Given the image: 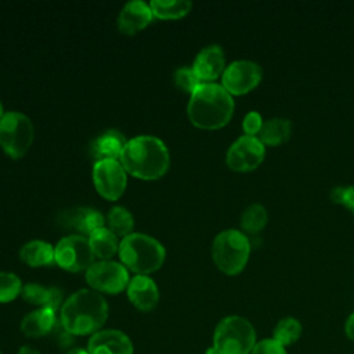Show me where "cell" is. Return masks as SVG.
Masks as SVG:
<instances>
[{
	"label": "cell",
	"instance_id": "6da1fadb",
	"mask_svg": "<svg viewBox=\"0 0 354 354\" xmlns=\"http://www.w3.org/2000/svg\"><path fill=\"white\" fill-rule=\"evenodd\" d=\"M108 318V303L93 289L72 293L59 310V324L71 336H87L102 329Z\"/></svg>",
	"mask_w": 354,
	"mask_h": 354
},
{
	"label": "cell",
	"instance_id": "836d02e7",
	"mask_svg": "<svg viewBox=\"0 0 354 354\" xmlns=\"http://www.w3.org/2000/svg\"><path fill=\"white\" fill-rule=\"evenodd\" d=\"M18 354H41V353H40V351H37L36 348H33L32 346L25 344V346H22V347L19 348Z\"/></svg>",
	"mask_w": 354,
	"mask_h": 354
},
{
	"label": "cell",
	"instance_id": "ac0fdd59",
	"mask_svg": "<svg viewBox=\"0 0 354 354\" xmlns=\"http://www.w3.org/2000/svg\"><path fill=\"white\" fill-rule=\"evenodd\" d=\"M57 324V311L46 307L28 313L21 321V330L28 337H43L48 335Z\"/></svg>",
	"mask_w": 354,
	"mask_h": 354
},
{
	"label": "cell",
	"instance_id": "ffe728a7",
	"mask_svg": "<svg viewBox=\"0 0 354 354\" xmlns=\"http://www.w3.org/2000/svg\"><path fill=\"white\" fill-rule=\"evenodd\" d=\"M126 138L122 133L116 130H109L102 133L100 137H97L91 144V155L94 159L104 160V159H115L120 158L122 151L126 145Z\"/></svg>",
	"mask_w": 354,
	"mask_h": 354
},
{
	"label": "cell",
	"instance_id": "44dd1931",
	"mask_svg": "<svg viewBox=\"0 0 354 354\" xmlns=\"http://www.w3.org/2000/svg\"><path fill=\"white\" fill-rule=\"evenodd\" d=\"M293 126L289 119L271 118L264 120L257 137L266 147H279L290 138Z\"/></svg>",
	"mask_w": 354,
	"mask_h": 354
},
{
	"label": "cell",
	"instance_id": "2e32d148",
	"mask_svg": "<svg viewBox=\"0 0 354 354\" xmlns=\"http://www.w3.org/2000/svg\"><path fill=\"white\" fill-rule=\"evenodd\" d=\"M58 221L66 228H72L87 235L104 227V216L91 207L68 209L59 214Z\"/></svg>",
	"mask_w": 354,
	"mask_h": 354
},
{
	"label": "cell",
	"instance_id": "52a82bcc",
	"mask_svg": "<svg viewBox=\"0 0 354 354\" xmlns=\"http://www.w3.org/2000/svg\"><path fill=\"white\" fill-rule=\"evenodd\" d=\"M33 141L30 119L17 111H10L0 119V145L6 153L18 159L24 156Z\"/></svg>",
	"mask_w": 354,
	"mask_h": 354
},
{
	"label": "cell",
	"instance_id": "d6986e66",
	"mask_svg": "<svg viewBox=\"0 0 354 354\" xmlns=\"http://www.w3.org/2000/svg\"><path fill=\"white\" fill-rule=\"evenodd\" d=\"M25 301L57 311L62 307V292L54 286H43L39 283H26L21 292Z\"/></svg>",
	"mask_w": 354,
	"mask_h": 354
},
{
	"label": "cell",
	"instance_id": "e575fe53",
	"mask_svg": "<svg viewBox=\"0 0 354 354\" xmlns=\"http://www.w3.org/2000/svg\"><path fill=\"white\" fill-rule=\"evenodd\" d=\"M66 354H88L87 348H82V347H75V348H71Z\"/></svg>",
	"mask_w": 354,
	"mask_h": 354
},
{
	"label": "cell",
	"instance_id": "1f68e13d",
	"mask_svg": "<svg viewBox=\"0 0 354 354\" xmlns=\"http://www.w3.org/2000/svg\"><path fill=\"white\" fill-rule=\"evenodd\" d=\"M250 354H288L286 348L275 342L272 337L257 342Z\"/></svg>",
	"mask_w": 354,
	"mask_h": 354
},
{
	"label": "cell",
	"instance_id": "9c48e42d",
	"mask_svg": "<svg viewBox=\"0 0 354 354\" xmlns=\"http://www.w3.org/2000/svg\"><path fill=\"white\" fill-rule=\"evenodd\" d=\"M55 263L66 271L79 272L88 270L94 263V253L90 246L88 238L84 235H68L62 238L55 249Z\"/></svg>",
	"mask_w": 354,
	"mask_h": 354
},
{
	"label": "cell",
	"instance_id": "d590c367",
	"mask_svg": "<svg viewBox=\"0 0 354 354\" xmlns=\"http://www.w3.org/2000/svg\"><path fill=\"white\" fill-rule=\"evenodd\" d=\"M3 115H4V112H3V105H1V102H0V119L3 118Z\"/></svg>",
	"mask_w": 354,
	"mask_h": 354
},
{
	"label": "cell",
	"instance_id": "5b68a950",
	"mask_svg": "<svg viewBox=\"0 0 354 354\" xmlns=\"http://www.w3.org/2000/svg\"><path fill=\"white\" fill-rule=\"evenodd\" d=\"M256 343L252 322L241 315H228L216 325L212 347L217 354H250Z\"/></svg>",
	"mask_w": 354,
	"mask_h": 354
},
{
	"label": "cell",
	"instance_id": "5bb4252c",
	"mask_svg": "<svg viewBox=\"0 0 354 354\" xmlns=\"http://www.w3.org/2000/svg\"><path fill=\"white\" fill-rule=\"evenodd\" d=\"M192 69L202 83H214L218 76H223L225 69L223 48L217 44L202 48L194 61Z\"/></svg>",
	"mask_w": 354,
	"mask_h": 354
},
{
	"label": "cell",
	"instance_id": "8992f818",
	"mask_svg": "<svg viewBox=\"0 0 354 354\" xmlns=\"http://www.w3.org/2000/svg\"><path fill=\"white\" fill-rule=\"evenodd\" d=\"M250 256V241L239 230L218 232L212 245V257L217 268L227 275L243 271Z\"/></svg>",
	"mask_w": 354,
	"mask_h": 354
},
{
	"label": "cell",
	"instance_id": "8d00e7d4",
	"mask_svg": "<svg viewBox=\"0 0 354 354\" xmlns=\"http://www.w3.org/2000/svg\"><path fill=\"white\" fill-rule=\"evenodd\" d=\"M0 354H3V351H1V350H0Z\"/></svg>",
	"mask_w": 354,
	"mask_h": 354
},
{
	"label": "cell",
	"instance_id": "ba28073f",
	"mask_svg": "<svg viewBox=\"0 0 354 354\" xmlns=\"http://www.w3.org/2000/svg\"><path fill=\"white\" fill-rule=\"evenodd\" d=\"M86 281L90 288L101 293H120L130 282L127 268L118 261H94L86 271Z\"/></svg>",
	"mask_w": 354,
	"mask_h": 354
},
{
	"label": "cell",
	"instance_id": "f546056e",
	"mask_svg": "<svg viewBox=\"0 0 354 354\" xmlns=\"http://www.w3.org/2000/svg\"><path fill=\"white\" fill-rule=\"evenodd\" d=\"M330 199L335 203L346 206L351 213H354V185L336 187L330 194Z\"/></svg>",
	"mask_w": 354,
	"mask_h": 354
},
{
	"label": "cell",
	"instance_id": "7402d4cb",
	"mask_svg": "<svg viewBox=\"0 0 354 354\" xmlns=\"http://www.w3.org/2000/svg\"><path fill=\"white\" fill-rule=\"evenodd\" d=\"M19 257L30 267L48 266L55 261V253L53 246L39 239L25 243L19 250Z\"/></svg>",
	"mask_w": 354,
	"mask_h": 354
},
{
	"label": "cell",
	"instance_id": "277c9868",
	"mask_svg": "<svg viewBox=\"0 0 354 354\" xmlns=\"http://www.w3.org/2000/svg\"><path fill=\"white\" fill-rule=\"evenodd\" d=\"M165 254V248L159 241L140 232L124 236L119 245V256L124 267L137 275H145L160 268Z\"/></svg>",
	"mask_w": 354,
	"mask_h": 354
},
{
	"label": "cell",
	"instance_id": "d6a6232c",
	"mask_svg": "<svg viewBox=\"0 0 354 354\" xmlns=\"http://www.w3.org/2000/svg\"><path fill=\"white\" fill-rule=\"evenodd\" d=\"M344 332L347 335V337L350 340L354 342V313H351L348 315V318L346 319V325H344Z\"/></svg>",
	"mask_w": 354,
	"mask_h": 354
},
{
	"label": "cell",
	"instance_id": "7a4b0ae2",
	"mask_svg": "<svg viewBox=\"0 0 354 354\" xmlns=\"http://www.w3.org/2000/svg\"><path fill=\"white\" fill-rule=\"evenodd\" d=\"M232 95L218 83H202L187 106L188 118L199 129L216 130L225 126L234 113Z\"/></svg>",
	"mask_w": 354,
	"mask_h": 354
},
{
	"label": "cell",
	"instance_id": "7c38bea8",
	"mask_svg": "<svg viewBox=\"0 0 354 354\" xmlns=\"http://www.w3.org/2000/svg\"><path fill=\"white\" fill-rule=\"evenodd\" d=\"M93 181L97 191L105 199L115 201L124 192L127 184L126 170L119 160H98L93 167Z\"/></svg>",
	"mask_w": 354,
	"mask_h": 354
},
{
	"label": "cell",
	"instance_id": "9a60e30c",
	"mask_svg": "<svg viewBox=\"0 0 354 354\" xmlns=\"http://www.w3.org/2000/svg\"><path fill=\"white\" fill-rule=\"evenodd\" d=\"M127 297L140 311H151L159 303V290L149 277L136 275L127 285Z\"/></svg>",
	"mask_w": 354,
	"mask_h": 354
},
{
	"label": "cell",
	"instance_id": "4316f807",
	"mask_svg": "<svg viewBox=\"0 0 354 354\" xmlns=\"http://www.w3.org/2000/svg\"><path fill=\"white\" fill-rule=\"evenodd\" d=\"M108 230L116 236H127L131 234L134 227V218L131 213L123 206H115L109 210L106 216Z\"/></svg>",
	"mask_w": 354,
	"mask_h": 354
},
{
	"label": "cell",
	"instance_id": "8fae6325",
	"mask_svg": "<svg viewBox=\"0 0 354 354\" xmlns=\"http://www.w3.org/2000/svg\"><path fill=\"white\" fill-rule=\"evenodd\" d=\"M266 158V145L259 137L241 136L228 148L225 162L234 171H252L257 169Z\"/></svg>",
	"mask_w": 354,
	"mask_h": 354
},
{
	"label": "cell",
	"instance_id": "4fadbf2b",
	"mask_svg": "<svg viewBox=\"0 0 354 354\" xmlns=\"http://www.w3.org/2000/svg\"><path fill=\"white\" fill-rule=\"evenodd\" d=\"M88 354H133L131 339L119 329H100L87 342Z\"/></svg>",
	"mask_w": 354,
	"mask_h": 354
},
{
	"label": "cell",
	"instance_id": "f1b7e54d",
	"mask_svg": "<svg viewBox=\"0 0 354 354\" xmlns=\"http://www.w3.org/2000/svg\"><path fill=\"white\" fill-rule=\"evenodd\" d=\"M174 83L180 90L189 94H192L202 84V82L199 80L192 68L177 69L174 73Z\"/></svg>",
	"mask_w": 354,
	"mask_h": 354
},
{
	"label": "cell",
	"instance_id": "d4e9b609",
	"mask_svg": "<svg viewBox=\"0 0 354 354\" xmlns=\"http://www.w3.org/2000/svg\"><path fill=\"white\" fill-rule=\"evenodd\" d=\"M268 223V212L261 203L249 205L241 216V228L248 234H259Z\"/></svg>",
	"mask_w": 354,
	"mask_h": 354
},
{
	"label": "cell",
	"instance_id": "83f0119b",
	"mask_svg": "<svg viewBox=\"0 0 354 354\" xmlns=\"http://www.w3.org/2000/svg\"><path fill=\"white\" fill-rule=\"evenodd\" d=\"M22 282L14 272H0V303L12 301L22 292Z\"/></svg>",
	"mask_w": 354,
	"mask_h": 354
},
{
	"label": "cell",
	"instance_id": "4dcf8cb0",
	"mask_svg": "<svg viewBox=\"0 0 354 354\" xmlns=\"http://www.w3.org/2000/svg\"><path fill=\"white\" fill-rule=\"evenodd\" d=\"M263 123H264L263 116L257 111L248 112L242 120V129H243L245 136L257 137L263 127Z\"/></svg>",
	"mask_w": 354,
	"mask_h": 354
},
{
	"label": "cell",
	"instance_id": "484cf974",
	"mask_svg": "<svg viewBox=\"0 0 354 354\" xmlns=\"http://www.w3.org/2000/svg\"><path fill=\"white\" fill-rule=\"evenodd\" d=\"M149 6L152 10V14L156 15L158 18L176 19L188 14V11L192 7V3L188 0H169V1L153 0L151 1Z\"/></svg>",
	"mask_w": 354,
	"mask_h": 354
},
{
	"label": "cell",
	"instance_id": "30bf717a",
	"mask_svg": "<svg viewBox=\"0 0 354 354\" xmlns=\"http://www.w3.org/2000/svg\"><path fill=\"white\" fill-rule=\"evenodd\" d=\"M263 79L261 66L250 59H236L225 66L221 86L231 95H242L254 90Z\"/></svg>",
	"mask_w": 354,
	"mask_h": 354
},
{
	"label": "cell",
	"instance_id": "e0dca14e",
	"mask_svg": "<svg viewBox=\"0 0 354 354\" xmlns=\"http://www.w3.org/2000/svg\"><path fill=\"white\" fill-rule=\"evenodd\" d=\"M152 19L151 6L142 0H133L123 6L118 17V28L124 35L144 29Z\"/></svg>",
	"mask_w": 354,
	"mask_h": 354
},
{
	"label": "cell",
	"instance_id": "cb8c5ba5",
	"mask_svg": "<svg viewBox=\"0 0 354 354\" xmlns=\"http://www.w3.org/2000/svg\"><path fill=\"white\" fill-rule=\"evenodd\" d=\"M301 330L303 326L297 318L283 317L275 324L272 329V339L278 342L281 346L286 347L296 343L300 339Z\"/></svg>",
	"mask_w": 354,
	"mask_h": 354
},
{
	"label": "cell",
	"instance_id": "603a6c76",
	"mask_svg": "<svg viewBox=\"0 0 354 354\" xmlns=\"http://www.w3.org/2000/svg\"><path fill=\"white\" fill-rule=\"evenodd\" d=\"M88 242H90L94 256H97L102 260H108L112 256H115L116 252L119 250V245H120L118 242V236L105 227L98 228L94 232H91L88 235Z\"/></svg>",
	"mask_w": 354,
	"mask_h": 354
},
{
	"label": "cell",
	"instance_id": "3957f363",
	"mask_svg": "<svg viewBox=\"0 0 354 354\" xmlns=\"http://www.w3.org/2000/svg\"><path fill=\"white\" fill-rule=\"evenodd\" d=\"M119 159L129 174L141 180L162 177L170 162L165 142L153 136H138L129 140Z\"/></svg>",
	"mask_w": 354,
	"mask_h": 354
}]
</instances>
